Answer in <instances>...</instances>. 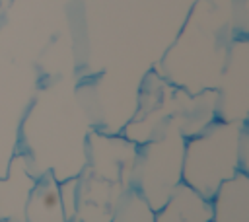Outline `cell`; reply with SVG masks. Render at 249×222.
Wrapping results in <instances>:
<instances>
[{"label": "cell", "instance_id": "1", "mask_svg": "<svg viewBox=\"0 0 249 222\" xmlns=\"http://www.w3.org/2000/svg\"><path fill=\"white\" fill-rule=\"evenodd\" d=\"M212 204L210 199H204L189 185L179 183L165 204L154 216V222H210Z\"/></svg>", "mask_w": 249, "mask_h": 222}, {"label": "cell", "instance_id": "2", "mask_svg": "<svg viewBox=\"0 0 249 222\" xmlns=\"http://www.w3.org/2000/svg\"><path fill=\"white\" fill-rule=\"evenodd\" d=\"M247 173L237 171L212 195V222H247Z\"/></svg>", "mask_w": 249, "mask_h": 222}, {"label": "cell", "instance_id": "3", "mask_svg": "<svg viewBox=\"0 0 249 222\" xmlns=\"http://www.w3.org/2000/svg\"><path fill=\"white\" fill-rule=\"evenodd\" d=\"M37 183V177L27 173L25 167L14 164L12 173L0 179V220L2 222H25V206L29 195Z\"/></svg>", "mask_w": 249, "mask_h": 222}, {"label": "cell", "instance_id": "4", "mask_svg": "<svg viewBox=\"0 0 249 222\" xmlns=\"http://www.w3.org/2000/svg\"><path fill=\"white\" fill-rule=\"evenodd\" d=\"M25 222H66L58 197V183L51 175L37 179L25 206Z\"/></svg>", "mask_w": 249, "mask_h": 222}, {"label": "cell", "instance_id": "5", "mask_svg": "<svg viewBox=\"0 0 249 222\" xmlns=\"http://www.w3.org/2000/svg\"><path fill=\"white\" fill-rule=\"evenodd\" d=\"M156 210L130 187L117 204L109 222H154Z\"/></svg>", "mask_w": 249, "mask_h": 222}, {"label": "cell", "instance_id": "6", "mask_svg": "<svg viewBox=\"0 0 249 222\" xmlns=\"http://www.w3.org/2000/svg\"><path fill=\"white\" fill-rule=\"evenodd\" d=\"M210 222H212V220H210Z\"/></svg>", "mask_w": 249, "mask_h": 222}, {"label": "cell", "instance_id": "7", "mask_svg": "<svg viewBox=\"0 0 249 222\" xmlns=\"http://www.w3.org/2000/svg\"><path fill=\"white\" fill-rule=\"evenodd\" d=\"M0 222H2V220H0Z\"/></svg>", "mask_w": 249, "mask_h": 222}]
</instances>
